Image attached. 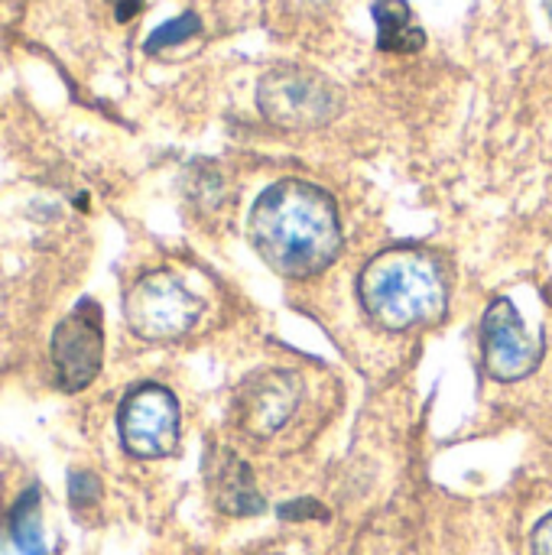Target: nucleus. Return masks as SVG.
<instances>
[{"instance_id": "obj_12", "label": "nucleus", "mask_w": 552, "mask_h": 555, "mask_svg": "<svg viewBox=\"0 0 552 555\" xmlns=\"http://www.w3.org/2000/svg\"><path fill=\"white\" fill-rule=\"evenodd\" d=\"M198 29H202V20L195 13H182V16L163 23L159 29H153V36L146 39V52H163L169 46H179L189 36H198Z\"/></svg>"}, {"instance_id": "obj_14", "label": "nucleus", "mask_w": 552, "mask_h": 555, "mask_svg": "<svg viewBox=\"0 0 552 555\" xmlns=\"http://www.w3.org/2000/svg\"><path fill=\"white\" fill-rule=\"evenodd\" d=\"M280 517L283 520H293V524H299V520H316V517H329V511L322 507V504H316V501H296V504H283L280 507Z\"/></svg>"}, {"instance_id": "obj_2", "label": "nucleus", "mask_w": 552, "mask_h": 555, "mask_svg": "<svg viewBox=\"0 0 552 555\" xmlns=\"http://www.w3.org/2000/svg\"><path fill=\"white\" fill-rule=\"evenodd\" d=\"M364 312L387 332H410L446 315L449 280L436 257L397 247L377 254L358 280Z\"/></svg>"}, {"instance_id": "obj_5", "label": "nucleus", "mask_w": 552, "mask_h": 555, "mask_svg": "<svg viewBox=\"0 0 552 555\" xmlns=\"http://www.w3.org/2000/svg\"><path fill=\"white\" fill-rule=\"evenodd\" d=\"M117 429L133 459H166L179 446V403L166 387L143 384L120 403Z\"/></svg>"}, {"instance_id": "obj_9", "label": "nucleus", "mask_w": 552, "mask_h": 555, "mask_svg": "<svg viewBox=\"0 0 552 555\" xmlns=\"http://www.w3.org/2000/svg\"><path fill=\"white\" fill-rule=\"evenodd\" d=\"M211 491L224 514L231 517H254L264 511V498L254 485V475L247 462H241L234 452H221L211 472Z\"/></svg>"}, {"instance_id": "obj_8", "label": "nucleus", "mask_w": 552, "mask_h": 555, "mask_svg": "<svg viewBox=\"0 0 552 555\" xmlns=\"http://www.w3.org/2000/svg\"><path fill=\"white\" fill-rule=\"evenodd\" d=\"M299 400H303L299 377L293 371L270 367V371H257L254 377H247L241 384L238 400H234V413H238V423L247 436L270 439L290 423Z\"/></svg>"}, {"instance_id": "obj_15", "label": "nucleus", "mask_w": 552, "mask_h": 555, "mask_svg": "<svg viewBox=\"0 0 552 555\" xmlns=\"http://www.w3.org/2000/svg\"><path fill=\"white\" fill-rule=\"evenodd\" d=\"M530 550L534 555H552V514L537 524V530L530 537Z\"/></svg>"}, {"instance_id": "obj_6", "label": "nucleus", "mask_w": 552, "mask_h": 555, "mask_svg": "<svg viewBox=\"0 0 552 555\" xmlns=\"http://www.w3.org/2000/svg\"><path fill=\"white\" fill-rule=\"evenodd\" d=\"M485 367L495 380H524L543 361V338L534 332L511 299H495L482 322Z\"/></svg>"}, {"instance_id": "obj_16", "label": "nucleus", "mask_w": 552, "mask_h": 555, "mask_svg": "<svg viewBox=\"0 0 552 555\" xmlns=\"http://www.w3.org/2000/svg\"><path fill=\"white\" fill-rule=\"evenodd\" d=\"M547 3V16H550V23H552V0H543Z\"/></svg>"}, {"instance_id": "obj_10", "label": "nucleus", "mask_w": 552, "mask_h": 555, "mask_svg": "<svg viewBox=\"0 0 552 555\" xmlns=\"http://www.w3.org/2000/svg\"><path fill=\"white\" fill-rule=\"evenodd\" d=\"M374 23H377V46L384 52H420L426 42L423 26H416L413 10L407 0H374Z\"/></svg>"}, {"instance_id": "obj_3", "label": "nucleus", "mask_w": 552, "mask_h": 555, "mask_svg": "<svg viewBox=\"0 0 552 555\" xmlns=\"http://www.w3.org/2000/svg\"><path fill=\"white\" fill-rule=\"evenodd\" d=\"M257 107L283 130H319L342 114L345 94L316 68L277 65L257 85Z\"/></svg>"}, {"instance_id": "obj_7", "label": "nucleus", "mask_w": 552, "mask_h": 555, "mask_svg": "<svg viewBox=\"0 0 552 555\" xmlns=\"http://www.w3.org/2000/svg\"><path fill=\"white\" fill-rule=\"evenodd\" d=\"M104 361V325L94 299H81L52 332V367L65 393L85 390Z\"/></svg>"}, {"instance_id": "obj_11", "label": "nucleus", "mask_w": 552, "mask_h": 555, "mask_svg": "<svg viewBox=\"0 0 552 555\" xmlns=\"http://www.w3.org/2000/svg\"><path fill=\"white\" fill-rule=\"evenodd\" d=\"M10 540L20 555H46L42 524H39V491L29 488L10 514Z\"/></svg>"}, {"instance_id": "obj_4", "label": "nucleus", "mask_w": 552, "mask_h": 555, "mask_svg": "<svg viewBox=\"0 0 552 555\" xmlns=\"http://www.w3.org/2000/svg\"><path fill=\"white\" fill-rule=\"evenodd\" d=\"M202 299L169 270L140 276L124 296V319L143 341L185 338L202 319Z\"/></svg>"}, {"instance_id": "obj_13", "label": "nucleus", "mask_w": 552, "mask_h": 555, "mask_svg": "<svg viewBox=\"0 0 552 555\" xmlns=\"http://www.w3.org/2000/svg\"><path fill=\"white\" fill-rule=\"evenodd\" d=\"M98 478L94 475H88V472H75L72 478H68V498H72V504L75 507H88V504H94L98 501Z\"/></svg>"}, {"instance_id": "obj_1", "label": "nucleus", "mask_w": 552, "mask_h": 555, "mask_svg": "<svg viewBox=\"0 0 552 555\" xmlns=\"http://www.w3.org/2000/svg\"><path fill=\"white\" fill-rule=\"evenodd\" d=\"M257 257L286 280L319 276L342 254V218L335 198L306 179L273 182L251 211Z\"/></svg>"}]
</instances>
